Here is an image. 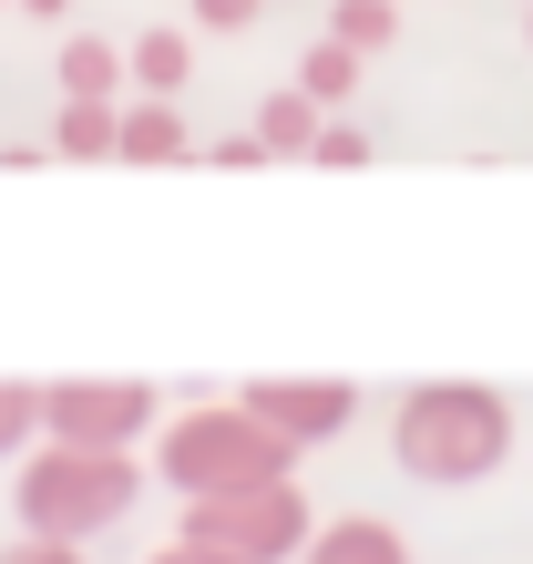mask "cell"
Here are the masks:
<instances>
[{"instance_id": "1", "label": "cell", "mask_w": 533, "mask_h": 564, "mask_svg": "<svg viewBox=\"0 0 533 564\" xmlns=\"http://www.w3.org/2000/svg\"><path fill=\"white\" fill-rule=\"evenodd\" d=\"M390 452L411 482H482L513 462V401L482 380H421L390 421Z\"/></svg>"}, {"instance_id": "2", "label": "cell", "mask_w": 533, "mask_h": 564, "mask_svg": "<svg viewBox=\"0 0 533 564\" xmlns=\"http://www.w3.org/2000/svg\"><path fill=\"white\" fill-rule=\"evenodd\" d=\"M133 503H144V462L133 452H62V442H42L21 462V482H11L21 534H42V544H93V534H113Z\"/></svg>"}, {"instance_id": "3", "label": "cell", "mask_w": 533, "mask_h": 564, "mask_svg": "<svg viewBox=\"0 0 533 564\" xmlns=\"http://www.w3.org/2000/svg\"><path fill=\"white\" fill-rule=\"evenodd\" d=\"M154 462H164V482H175L185 503H226V492H257V482H297V442H278V431L247 421L237 401L185 411L154 442Z\"/></svg>"}, {"instance_id": "4", "label": "cell", "mask_w": 533, "mask_h": 564, "mask_svg": "<svg viewBox=\"0 0 533 564\" xmlns=\"http://www.w3.org/2000/svg\"><path fill=\"white\" fill-rule=\"evenodd\" d=\"M175 544H206V554H237V564H297L318 544V513L297 482H257V492H226V503H185Z\"/></svg>"}, {"instance_id": "5", "label": "cell", "mask_w": 533, "mask_h": 564, "mask_svg": "<svg viewBox=\"0 0 533 564\" xmlns=\"http://www.w3.org/2000/svg\"><path fill=\"white\" fill-rule=\"evenodd\" d=\"M154 431V380H42V442L62 452H133Z\"/></svg>"}, {"instance_id": "6", "label": "cell", "mask_w": 533, "mask_h": 564, "mask_svg": "<svg viewBox=\"0 0 533 564\" xmlns=\"http://www.w3.org/2000/svg\"><path fill=\"white\" fill-rule=\"evenodd\" d=\"M237 411L247 421H266V431H278V442H297V452H308V442H339V431H349V411H359V390L349 380H297V370H257L247 390H237Z\"/></svg>"}, {"instance_id": "7", "label": "cell", "mask_w": 533, "mask_h": 564, "mask_svg": "<svg viewBox=\"0 0 533 564\" xmlns=\"http://www.w3.org/2000/svg\"><path fill=\"white\" fill-rule=\"evenodd\" d=\"M297 564H411V544H400V523H380V513H339Z\"/></svg>"}, {"instance_id": "8", "label": "cell", "mask_w": 533, "mask_h": 564, "mask_svg": "<svg viewBox=\"0 0 533 564\" xmlns=\"http://www.w3.org/2000/svg\"><path fill=\"white\" fill-rule=\"evenodd\" d=\"M123 73L144 83V104H175V93H185V73H195V42H185V31H133Z\"/></svg>"}, {"instance_id": "9", "label": "cell", "mask_w": 533, "mask_h": 564, "mask_svg": "<svg viewBox=\"0 0 533 564\" xmlns=\"http://www.w3.org/2000/svg\"><path fill=\"white\" fill-rule=\"evenodd\" d=\"M318 134H328V113H318L297 83H278V93L257 104V144H266V154H318Z\"/></svg>"}, {"instance_id": "10", "label": "cell", "mask_w": 533, "mask_h": 564, "mask_svg": "<svg viewBox=\"0 0 533 564\" xmlns=\"http://www.w3.org/2000/svg\"><path fill=\"white\" fill-rule=\"evenodd\" d=\"M123 164H185L195 144H185V113L175 104H123V144H113Z\"/></svg>"}, {"instance_id": "11", "label": "cell", "mask_w": 533, "mask_h": 564, "mask_svg": "<svg viewBox=\"0 0 533 564\" xmlns=\"http://www.w3.org/2000/svg\"><path fill=\"white\" fill-rule=\"evenodd\" d=\"M52 73H62V104H113V83H123V52H113V42H93V31H73Z\"/></svg>"}, {"instance_id": "12", "label": "cell", "mask_w": 533, "mask_h": 564, "mask_svg": "<svg viewBox=\"0 0 533 564\" xmlns=\"http://www.w3.org/2000/svg\"><path fill=\"white\" fill-rule=\"evenodd\" d=\"M297 93H308L318 113L349 104V93H359V52H349V42H308V52H297Z\"/></svg>"}, {"instance_id": "13", "label": "cell", "mask_w": 533, "mask_h": 564, "mask_svg": "<svg viewBox=\"0 0 533 564\" xmlns=\"http://www.w3.org/2000/svg\"><path fill=\"white\" fill-rule=\"evenodd\" d=\"M113 144H123V113H113V104H62L52 154H83V164H93V154H113Z\"/></svg>"}, {"instance_id": "14", "label": "cell", "mask_w": 533, "mask_h": 564, "mask_svg": "<svg viewBox=\"0 0 533 564\" xmlns=\"http://www.w3.org/2000/svg\"><path fill=\"white\" fill-rule=\"evenodd\" d=\"M390 31H400V11H390V0H339V11H328V42H349L359 62H370Z\"/></svg>"}, {"instance_id": "15", "label": "cell", "mask_w": 533, "mask_h": 564, "mask_svg": "<svg viewBox=\"0 0 533 564\" xmlns=\"http://www.w3.org/2000/svg\"><path fill=\"white\" fill-rule=\"evenodd\" d=\"M31 431H42V390H31V380H0V452H21Z\"/></svg>"}, {"instance_id": "16", "label": "cell", "mask_w": 533, "mask_h": 564, "mask_svg": "<svg viewBox=\"0 0 533 564\" xmlns=\"http://www.w3.org/2000/svg\"><path fill=\"white\" fill-rule=\"evenodd\" d=\"M318 164H370V134H359V123H328V134H318Z\"/></svg>"}, {"instance_id": "17", "label": "cell", "mask_w": 533, "mask_h": 564, "mask_svg": "<svg viewBox=\"0 0 533 564\" xmlns=\"http://www.w3.org/2000/svg\"><path fill=\"white\" fill-rule=\"evenodd\" d=\"M266 11V0H195V21H206V31H247Z\"/></svg>"}, {"instance_id": "18", "label": "cell", "mask_w": 533, "mask_h": 564, "mask_svg": "<svg viewBox=\"0 0 533 564\" xmlns=\"http://www.w3.org/2000/svg\"><path fill=\"white\" fill-rule=\"evenodd\" d=\"M206 164H226V175H247V164H266V144H257V134H226V144H206Z\"/></svg>"}, {"instance_id": "19", "label": "cell", "mask_w": 533, "mask_h": 564, "mask_svg": "<svg viewBox=\"0 0 533 564\" xmlns=\"http://www.w3.org/2000/svg\"><path fill=\"white\" fill-rule=\"evenodd\" d=\"M0 564H83V544H42V534H21Z\"/></svg>"}, {"instance_id": "20", "label": "cell", "mask_w": 533, "mask_h": 564, "mask_svg": "<svg viewBox=\"0 0 533 564\" xmlns=\"http://www.w3.org/2000/svg\"><path fill=\"white\" fill-rule=\"evenodd\" d=\"M144 564H237V554H206V544H164V554H144Z\"/></svg>"}, {"instance_id": "21", "label": "cell", "mask_w": 533, "mask_h": 564, "mask_svg": "<svg viewBox=\"0 0 533 564\" xmlns=\"http://www.w3.org/2000/svg\"><path fill=\"white\" fill-rule=\"evenodd\" d=\"M21 11H31V21H62V11H73V0H21Z\"/></svg>"}, {"instance_id": "22", "label": "cell", "mask_w": 533, "mask_h": 564, "mask_svg": "<svg viewBox=\"0 0 533 564\" xmlns=\"http://www.w3.org/2000/svg\"><path fill=\"white\" fill-rule=\"evenodd\" d=\"M523 31H533V11H523Z\"/></svg>"}, {"instance_id": "23", "label": "cell", "mask_w": 533, "mask_h": 564, "mask_svg": "<svg viewBox=\"0 0 533 564\" xmlns=\"http://www.w3.org/2000/svg\"><path fill=\"white\" fill-rule=\"evenodd\" d=\"M523 11H533V0H523Z\"/></svg>"}]
</instances>
